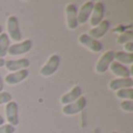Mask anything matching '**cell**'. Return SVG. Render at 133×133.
Listing matches in <instances>:
<instances>
[{"instance_id":"12","label":"cell","mask_w":133,"mask_h":133,"mask_svg":"<svg viewBox=\"0 0 133 133\" xmlns=\"http://www.w3.org/2000/svg\"><path fill=\"white\" fill-rule=\"evenodd\" d=\"M110 21L109 20H103L99 25H97L96 27L91 28V29L89 30V33H88V35L91 37H94V39L98 40L101 39V37H103L104 35L108 33L109 28H110Z\"/></svg>"},{"instance_id":"11","label":"cell","mask_w":133,"mask_h":133,"mask_svg":"<svg viewBox=\"0 0 133 133\" xmlns=\"http://www.w3.org/2000/svg\"><path fill=\"white\" fill-rule=\"evenodd\" d=\"M94 5H95L94 1H87L81 6V8L78 9V13H77L78 25H83V23L88 22V20H89L90 16H91Z\"/></svg>"},{"instance_id":"25","label":"cell","mask_w":133,"mask_h":133,"mask_svg":"<svg viewBox=\"0 0 133 133\" xmlns=\"http://www.w3.org/2000/svg\"><path fill=\"white\" fill-rule=\"evenodd\" d=\"M4 87H5V83H4V79H2L1 75H0V92H2V90H4Z\"/></svg>"},{"instance_id":"26","label":"cell","mask_w":133,"mask_h":133,"mask_svg":"<svg viewBox=\"0 0 133 133\" xmlns=\"http://www.w3.org/2000/svg\"><path fill=\"white\" fill-rule=\"evenodd\" d=\"M4 124H5V118H2V116L0 115V126L4 125Z\"/></svg>"},{"instance_id":"27","label":"cell","mask_w":133,"mask_h":133,"mask_svg":"<svg viewBox=\"0 0 133 133\" xmlns=\"http://www.w3.org/2000/svg\"><path fill=\"white\" fill-rule=\"evenodd\" d=\"M1 66H5V60L4 58H0V68Z\"/></svg>"},{"instance_id":"24","label":"cell","mask_w":133,"mask_h":133,"mask_svg":"<svg viewBox=\"0 0 133 133\" xmlns=\"http://www.w3.org/2000/svg\"><path fill=\"white\" fill-rule=\"evenodd\" d=\"M124 49H125V53L132 54V53H133V41L125 43V44H124Z\"/></svg>"},{"instance_id":"13","label":"cell","mask_w":133,"mask_h":133,"mask_svg":"<svg viewBox=\"0 0 133 133\" xmlns=\"http://www.w3.org/2000/svg\"><path fill=\"white\" fill-rule=\"evenodd\" d=\"M30 65V62L28 58L23 57L20 60H9V61H5V66L7 70L9 71H19V70H23L27 69Z\"/></svg>"},{"instance_id":"10","label":"cell","mask_w":133,"mask_h":133,"mask_svg":"<svg viewBox=\"0 0 133 133\" xmlns=\"http://www.w3.org/2000/svg\"><path fill=\"white\" fill-rule=\"evenodd\" d=\"M29 75V71L27 69H23V70H19V71H14L11 72L4 78V83H7L8 85H15L19 83L23 82L26 78Z\"/></svg>"},{"instance_id":"2","label":"cell","mask_w":133,"mask_h":133,"mask_svg":"<svg viewBox=\"0 0 133 133\" xmlns=\"http://www.w3.org/2000/svg\"><path fill=\"white\" fill-rule=\"evenodd\" d=\"M61 63V57L58 54H53L50 57L48 58V61L46 62V64L40 69V74L44 77H48V76H51L57 71L58 66H60Z\"/></svg>"},{"instance_id":"7","label":"cell","mask_w":133,"mask_h":133,"mask_svg":"<svg viewBox=\"0 0 133 133\" xmlns=\"http://www.w3.org/2000/svg\"><path fill=\"white\" fill-rule=\"evenodd\" d=\"M78 42H79L82 46L89 48L90 50L94 51V53H99V51H102V49H103V44H102L98 40L89 36L87 33L79 35V37H78Z\"/></svg>"},{"instance_id":"29","label":"cell","mask_w":133,"mask_h":133,"mask_svg":"<svg viewBox=\"0 0 133 133\" xmlns=\"http://www.w3.org/2000/svg\"><path fill=\"white\" fill-rule=\"evenodd\" d=\"M111 133H119V132H117V131H112Z\"/></svg>"},{"instance_id":"18","label":"cell","mask_w":133,"mask_h":133,"mask_svg":"<svg viewBox=\"0 0 133 133\" xmlns=\"http://www.w3.org/2000/svg\"><path fill=\"white\" fill-rule=\"evenodd\" d=\"M115 60L120 64H132L133 54H127L125 51H115Z\"/></svg>"},{"instance_id":"5","label":"cell","mask_w":133,"mask_h":133,"mask_svg":"<svg viewBox=\"0 0 133 133\" xmlns=\"http://www.w3.org/2000/svg\"><path fill=\"white\" fill-rule=\"evenodd\" d=\"M104 14H105V4L103 1H97L95 2L94 8H92V13L90 16V23L94 27L102 22L104 20Z\"/></svg>"},{"instance_id":"23","label":"cell","mask_w":133,"mask_h":133,"mask_svg":"<svg viewBox=\"0 0 133 133\" xmlns=\"http://www.w3.org/2000/svg\"><path fill=\"white\" fill-rule=\"evenodd\" d=\"M14 132H15V127L9 124H4L0 126V133H14Z\"/></svg>"},{"instance_id":"6","label":"cell","mask_w":133,"mask_h":133,"mask_svg":"<svg viewBox=\"0 0 133 133\" xmlns=\"http://www.w3.org/2000/svg\"><path fill=\"white\" fill-rule=\"evenodd\" d=\"M33 47V42L32 40L27 39V40H23V41L19 42V43H14L11 44L8 48V54L12 56H19V55H22V54H26L32 49Z\"/></svg>"},{"instance_id":"1","label":"cell","mask_w":133,"mask_h":133,"mask_svg":"<svg viewBox=\"0 0 133 133\" xmlns=\"http://www.w3.org/2000/svg\"><path fill=\"white\" fill-rule=\"evenodd\" d=\"M7 35H8L9 40H13L15 42H19L21 40V29H20V23H19V19L15 15H9L7 18Z\"/></svg>"},{"instance_id":"28","label":"cell","mask_w":133,"mask_h":133,"mask_svg":"<svg viewBox=\"0 0 133 133\" xmlns=\"http://www.w3.org/2000/svg\"><path fill=\"white\" fill-rule=\"evenodd\" d=\"M1 33H2V26L0 25V34H1Z\"/></svg>"},{"instance_id":"4","label":"cell","mask_w":133,"mask_h":133,"mask_svg":"<svg viewBox=\"0 0 133 133\" xmlns=\"http://www.w3.org/2000/svg\"><path fill=\"white\" fill-rule=\"evenodd\" d=\"M6 119L8 122L9 125L12 126H18L19 123H20V119H19V105L16 102L11 101L9 103L6 104Z\"/></svg>"},{"instance_id":"20","label":"cell","mask_w":133,"mask_h":133,"mask_svg":"<svg viewBox=\"0 0 133 133\" xmlns=\"http://www.w3.org/2000/svg\"><path fill=\"white\" fill-rule=\"evenodd\" d=\"M133 41V33L132 30H127V32H124L122 34H119V36L117 37V43L119 44H125L127 42Z\"/></svg>"},{"instance_id":"21","label":"cell","mask_w":133,"mask_h":133,"mask_svg":"<svg viewBox=\"0 0 133 133\" xmlns=\"http://www.w3.org/2000/svg\"><path fill=\"white\" fill-rule=\"evenodd\" d=\"M120 109L126 112H133V101H123L120 103Z\"/></svg>"},{"instance_id":"15","label":"cell","mask_w":133,"mask_h":133,"mask_svg":"<svg viewBox=\"0 0 133 133\" xmlns=\"http://www.w3.org/2000/svg\"><path fill=\"white\" fill-rule=\"evenodd\" d=\"M79 97H82V88L79 85H75L70 91H68L66 94H64L61 98V103L63 105H66V104H70L72 102L77 101Z\"/></svg>"},{"instance_id":"16","label":"cell","mask_w":133,"mask_h":133,"mask_svg":"<svg viewBox=\"0 0 133 133\" xmlns=\"http://www.w3.org/2000/svg\"><path fill=\"white\" fill-rule=\"evenodd\" d=\"M133 87V79L132 77L129 78H115L109 83V88L112 91H118L120 89H125V88H132Z\"/></svg>"},{"instance_id":"3","label":"cell","mask_w":133,"mask_h":133,"mask_svg":"<svg viewBox=\"0 0 133 133\" xmlns=\"http://www.w3.org/2000/svg\"><path fill=\"white\" fill-rule=\"evenodd\" d=\"M87 106V98L85 97H79L77 101L72 102L70 104L63 105L62 112L64 116H72V115H77V113L82 112Z\"/></svg>"},{"instance_id":"17","label":"cell","mask_w":133,"mask_h":133,"mask_svg":"<svg viewBox=\"0 0 133 133\" xmlns=\"http://www.w3.org/2000/svg\"><path fill=\"white\" fill-rule=\"evenodd\" d=\"M11 46V40L6 33L0 34V58H4L8 54V48Z\"/></svg>"},{"instance_id":"22","label":"cell","mask_w":133,"mask_h":133,"mask_svg":"<svg viewBox=\"0 0 133 133\" xmlns=\"http://www.w3.org/2000/svg\"><path fill=\"white\" fill-rule=\"evenodd\" d=\"M12 101V95L7 91H2L0 92V105L2 104H7Z\"/></svg>"},{"instance_id":"14","label":"cell","mask_w":133,"mask_h":133,"mask_svg":"<svg viewBox=\"0 0 133 133\" xmlns=\"http://www.w3.org/2000/svg\"><path fill=\"white\" fill-rule=\"evenodd\" d=\"M109 68L111 69L113 74L116 76H118V78H129L132 76V70L133 69H129L124 64H120L118 62H112Z\"/></svg>"},{"instance_id":"8","label":"cell","mask_w":133,"mask_h":133,"mask_svg":"<svg viewBox=\"0 0 133 133\" xmlns=\"http://www.w3.org/2000/svg\"><path fill=\"white\" fill-rule=\"evenodd\" d=\"M113 61H115V51L113 50L105 51V53L99 57L98 62H97V64H96V68H95L96 69V72H98V74L105 72Z\"/></svg>"},{"instance_id":"9","label":"cell","mask_w":133,"mask_h":133,"mask_svg":"<svg viewBox=\"0 0 133 133\" xmlns=\"http://www.w3.org/2000/svg\"><path fill=\"white\" fill-rule=\"evenodd\" d=\"M77 13L78 8L75 4H68L65 6V15H66V26L69 29L74 30L78 27V21H77Z\"/></svg>"},{"instance_id":"19","label":"cell","mask_w":133,"mask_h":133,"mask_svg":"<svg viewBox=\"0 0 133 133\" xmlns=\"http://www.w3.org/2000/svg\"><path fill=\"white\" fill-rule=\"evenodd\" d=\"M117 97L120 99H126V101H132L133 99V89L132 88H125L117 91Z\"/></svg>"}]
</instances>
